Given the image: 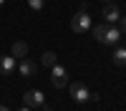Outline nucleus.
<instances>
[{
    "label": "nucleus",
    "instance_id": "nucleus-1",
    "mask_svg": "<svg viewBox=\"0 0 126 111\" xmlns=\"http://www.w3.org/2000/svg\"><path fill=\"white\" fill-rule=\"evenodd\" d=\"M91 28V15H88V5L81 3V10L71 18V30L73 33H86Z\"/></svg>",
    "mask_w": 126,
    "mask_h": 111
},
{
    "label": "nucleus",
    "instance_id": "nucleus-2",
    "mask_svg": "<svg viewBox=\"0 0 126 111\" xmlns=\"http://www.w3.org/2000/svg\"><path fill=\"white\" fill-rule=\"evenodd\" d=\"M68 94H71V98L76 101V104H86V101H91V91H88V86L86 83H81V81H76V83H68Z\"/></svg>",
    "mask_w": 126,
    "mask_h": 111
},
{
    "label": "nucleus",
    "instance_id": "nucleus-3",
    "mask_svg": "<svg viewBox=\"0 0 126 111\" xmlns=\"http://www.w3.org/2000/svg\"><path fill=\"white\" fill-rule=\"evenodd\" d=\"M50 83H53L56 88H68V83H71L68 81V71L61 63H56L53 68H50Z\"/></svg>",
    "mask_w": 126,
    "mask_h": 111
},
{
    "label": "nucleus",
    "instance_id": "nucleus-4",
    "mask_svg": "<svg viewBox=\"0 0 126 111\" xmlns=\"http://www.w3.org/2000/svg\"><path fill=\"white\" fill-rule=\"evenodd\" d=\"M23 104L30 106V109H35V106H46V94L43 91H38V88H30L23 94Z\"/></svg>",
    "mask_w": 126,
    "mask_h": 111
},
{
    "label": "nucleus",
    "instance_id": "nucleus-5",
    "mask_svg": "<svg viewBox=\"0 0 126 111\" xmlns=\"http://www.w3.org/2000/svg\"><path fill=\"white\" fill-rule=\"evenodd\" d=\"M119 40H121V30H119V25H109L106 33H103V38H101V46H116Z\"/></svg>",
    "mask_w": 126,
    "mask_h": 111
},
{
    "label": "nucleus",
    "instance_id": "nucleus-6",
    "mask_svg": "<svg viewBox=\"0 0 126 111\" xmlns=\"http://www.w3.org/2000/svg\"><path fill=\"white\" fill-rule=\"evenodd\" d=\"M18 71H20V76H23V78H33V76L38 73V63H33V61H28V58H20Z\"/></svg>",
    "mask_w": 126,
    "mask_h": 111
},
{
    "label": "nucleus",
    "instance_id": "nucleus-7",
    "mask_svg": "<svg viewBox=\"0 0 126 111\" xmlns=\"http://www.w3.org/2000/svg\"><path fill=\"white\" fill-rule=\"evenodd\" d=\"M18 68V61L13 56H0V76H10Z\"/></svg>",
    "mask_w": 126,
    "mask_h": 111
},
{
    "label": "nucleus",
    "instance_id": "nucleus-8",
    "mask_svg": "<svg viewBox=\"0 0 126 111\" xmlns=\"http://www.w3.org/2000/svg\"><path fill=\"white\" fill-rule=\"evenodd\" d=\"M119 18H121V13H119V8L116 5H106V8H103V20H106V23L109 25H113V23H119Z\"/></svg>",
    "mask_w": 126,
    "mask_h": 111
},
{
    "label": "nucleus",
    "instance_id": "nucleus-9",
    "mask_svg": "<svg viewBox=\"0 0 126 111\" xmlns=\"http://www.w3.org/2000/svg\"><path fill=\"white\" fill-rule=\"evenodd\" d=\"M10 56H13L15 61H18V58H25V56H28V43H25V40H15L13 48H10Z\"/></svg>",
    "mask_w": 126,
    "mask_h": 111
},
{
    "label": "nucleus",
    "instance_id": "nucleus-10",
    "mask_svg": "<svg viewBox=\"0 0 126 111\" xmlns=\"http://www.w3.org/2000/svg\"><path fill=\"white\" fill-rule=\"evenodd\" d=\"M113 66H119V68L126 66V46H119L113 50Z\"/></svg>",
    "mask_w": 126,
    "mask_h": 111
},
{
    "label": "nucleus",
    "instance_id": "nucleus-11",
    "mask_svg": "<svg viewBox=\"0 0 126 111\" xmlns=\"http://www.w3.org/2000/svg\"><path fill=\"white\" fill-rule=\"evenodd\" d=\"M40 63H43V66H50V68H53V66L58 63V58H56V53H53V50H46V53L40 56Z\"/></svg>",
    "mask_w": 126,
    "mask_h": 111
},
{
    "label": "nucleus",
    "instance_id": "nucleus-12",
    "mask_svg": "<svg viewBox=\"0 0 126 111\" xmlns=\"http://www.w3.org/2000/svg\"><path fill=\"white\" fill-rule=\"evenodd\" d=\"M106 28L109 25H91V30H93V38L101 43V38H103V33H106Z\"/></svg>",
    "mask_w": 126,
    "mask_h": 111
},
{
    "label": "nucleus",
    "instance_id": "nucleus-13",
    "mask_svg": "<svg viewBox=\"0 0 126 111\" xmlns=\"http://www.w3.org/2000/svg\"><path fill=\"white\" fill-rule=\"evenodd\" d=\"M28 5L33 10H40V8H43V0H28Z\"/></svg>",
    "mask_w": 126,
    "mask_h": 111
},
{
    "label": "nucleus",
    "instance_id": "nucleus-14",
    "mask_svg": "<svg viewBox=\"0 0 126 111\" xmlns=\"http://www.w3.org/2000/svg\"><path fill=\"white\" fill-rule=\"evenodd\" d=\"M119 30H121V33H126V15L119 18Z\"/></svg>",
    "mask_w": 126,
    "mask_h": 111
},
{
    "label": "nucleus",
    "instance_id": "nucleus-15",
    "mask_svg": "<svg viewBox=\"0 0 126 111\" xmlns=\"http://www.w3.org/2000/svg\"><path fill=\"white\" fill-rule=\"evenodd\" d=\"M18 111H33V109H30V106H20Z\"/></svg>",
    "mask_w": 126,
    "mask_h": 111
},
{
    "label": "nucleus",
    "instance_id": "nucleus-16",
    "mask_svg": "<svg viewBox=\"0 0 126 111\" xmlns=\"http://www.w3.org/2000/svg\"><path fill=\"white\" fill-rule=\"evenodd\" d=\"M0 111H8V109H5V106H3V104H0Z\"/></svg>",
    "mask_w": 126,
    "mask_h": 111
},
{
    "label": "nucleus",
    "instance_id": "nucleus-17",
    "mask_svg": "<svg viewBox=\"0 0 126 111\" xmlns=\"http://www.w3.org/2000/svg\"><path fill=\"white\" fill-rule=\"evenodd\" d=\"M3 5H5V0H0V8H3Z\"/></svg>",
    "mask_w": 126,
    "mask_h": 111
},
{
    "label": "nucleus",
    "instance_id": "nucleus-18",
    "mask_svg": "<svg viewBox=\"0 0 126 111\" xmlns=\"http://www.w3.org/2000/svg\"><path fill=\"white\" fill-rule=\"evenodd\" d=\"M103 3H111V0H103Z\"/></svg>",
    "mask_w": 126,
    "mask_h": 111
}]
</instances>
